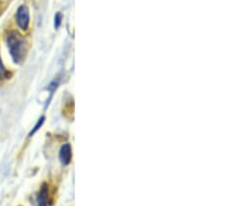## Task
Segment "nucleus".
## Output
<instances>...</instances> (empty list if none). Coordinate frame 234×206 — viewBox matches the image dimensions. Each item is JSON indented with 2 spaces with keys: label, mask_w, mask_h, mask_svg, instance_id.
I'll use <instances>...</instances> for the list:
<instances>
[{
  "label": "nucleus",
  "mask_w": 234,
  "mask_h": 206,
  "mask_svg": "<svg viewBox=\"0 0 234 206\" xmlns=\"http://www.w3.org/2000/svg\"><path fill=\"white\" fill-rule=\"evenodd\" d=\"M6 46L15 64H20L26 54V42L21 33L12 30L6 35Z\"/></svg>",
  "instance_id": "obj_1"
},
{
  "label": "nucleus",
  "mask_w": 234,
  "mask_h": 206,
  "mask_svg": "<svg viewBox=\"0 0 234 206\" xmlns=\"http://www.w3.org/2000/svg\"><path fill=\"white\" fill-rule=\"evenodd\" d=\"M29 9L26 5H20L16 12V22L20 29L26 30L29 26Z\"/></svg>",
  "instance_id": "obj_2"
},
{
  "label": "nucleus",
  "mask_w": 234,
  "mask_h": 206,
  "mask_svg": "<svg viewBox=\"0 0 234 206\" xmlns=\"http://www.w3.org/2000/svg\"><path fill=\"white\" fill-rule=\"evenodd\" d=\"M49 204V187L46 182H44L40 191L36 195V205L38 206H48Z\"/></svg>",
  "instance_id": "obj_3"
},
{
  "label": "nucleus",
  "mask_w": 234,
  "mask_h": 206,
  "mask_svg": "<svg viewBox=\"0 0 234 206\" xmlns=\"http://www.w3.org/2000/svg\"><path fill=\"white\" fill-rule=\"evenodd\" d=\"M59 159L63 164H69L72 159V148L70 144L63 145L59 150Z\"/></svg>",
  "instance_id": "obj_4"
},
{
  "label": "nucleus",
  "mask_w": 234,
  "mask_h": 206,
  "mask_svg": "<svg viewBox=\"0 0 234 206\" xmlns=\"http://www.w3.org/2000/svg\"><path fill=\"white\" fill-rule=\"evenodd\" d=\"M12 76V73L5 68V66L3 65L1 55H0V79H8Z\"/></svg>",
  "instance_id": "obj_5"
},
{
  "label": "nucleus",
  "mask_w": 234,
  "mask_h": 206,
  "mask_svg": "<svg viewBox=\"0 0 234 206\" xmlns=\"http://www.w3.org/2000/svg\"><path fill=\"white\" fill-rule=\"evenodd\" d=\"M44 122H45V117H41L40 119H39V121L36 122V124L35 125V127L32 128L31 129V131L29 132V134H28V137H31L33 134H35L36 131H38L41 127L43 126V124H44Z\"/></svg>",
  "instance_id": "obj_6"
},
{
  "label": "nucleus",
  "mask_w": 234,
  "mask_h": 206,
  "mask_svg": "<svg viewBox=\"0 0 234 206\" xmlns=\"http://www.w3.org/2000/svg\"><path fill=\"white\" fill-rule=\"evenodd\" d=\"M62 20H63V15L62 13H56L55 16H54V28L58 29L60 24H62Z\"/></svg>",
  "instance_id": "obj_7"
},
{
  "label": "nucleus",
  "mask_w": 234,
  "mask_h": 206,
  "mask_svg": "<svg viewBox=\"0 0 234 206\" xmlns=\"http://www.w3.org/2000/svg\"><path fill=\"white\" fill-rule=\"evenodd\" d=\"M57 86H58V83H57L56 81H52L51 83H50L49 86H48V90L50 91V93L53 94V93H54V91L56 90Z\"/></svg>",
  "instance_id": "obj_8"
}]
</instances>
